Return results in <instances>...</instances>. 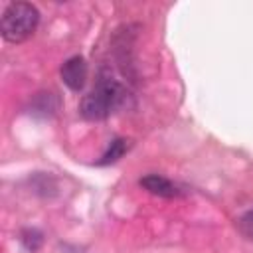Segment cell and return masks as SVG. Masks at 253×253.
Instances as JSON below:
<instances>
[{
    "mask_svg": "<svg viewBox=\"0 0 253 253\" xmlns=\"http://www.w3.org/2000/svg\"><path fill=\"white\" fill-rule=\"evenodd\" d=\"M128 99H130L128 89L103 69L99 73L95 87L81 99L79 111L89 121H103L115 111L125 109L128 105Z\"/></svg>",
    "mask_w": 253,
    "mask_h": 253,
    "instance_id": "1",
    "label": "cell"
},
{
    "mask_svg": "<svg viewBox=\"0 0 253 253\" xmlns=\"http://www.w3.org/2000/svg\"><path fill=\"white\" fill-rule=\"evenodd\" d=\"M40 22V12L30 2H12L2 12L0 32L2 38L10 43H20L28 40Z\"/></svg>",
    "mask_w": 253,
    "mask_h": 253,
    "instance_id": "2",
    "label": "cell"
},
{
    "mask_svg": "<svg viewBox=\"0 0 253 253\" xmlns=\"http://www.w3.org/2000/svg\"><path fill=\"white\" fill-rule=\"evenodd\" d=\"M87 61L83 55H71L69 59L63 61L61 65V79L63 83L71 89V91H81L85 87V81H87Z\"/></svg>",
    "mask_w": 253,
    "mask_h": 253,
    "instance_id": "3",
    "label": "cell"
},
{
    "mask_svg": "<svg viewBox=\"0 0 253 253\" xmlns=\"http://www.w3.org/2000/svg\"><path fill=\"white\" fill-rule=\"evenodd\" d=\"M140 186L146 192H150L154 196H160V198H178V196H182V190L174 182H170L168 178H164L160 174H148V176L140 178Z\"/></svg>",
    "mask_w": 253,
    "mask_h": 253,
    "instance_id": "4",
    "label": "cell"
},
{
    "mask_svg": "<svg viewBox=\"0 0 253 253\" xmlns=\"http://www.w3.org/2000/svg\"><path fill=\"white\" fill-rule=\"evenodd\" d=\"M126 150H128V140H125V138H115V140H111L107 152L101 156V160H99L97 164H101V166L113 164V162H117Z\"/></svg>",
    "mask_w": 253,
    "mask_h": 253,
    "instance_id": "5",
    "label": "cell"
},
{
    "mask_svg": "<svg viewBox=\"0 0 253 253\" xmlns=\"http://www.w3.org/2000/svg\"><path fill=\"white\" fill-rule=\"evenodd\" d=\"M20 243L24 245L26 251L36 253V251L42 247V243H43V235H42V231L36 229V227H26V229H22V233H20Z\"/></svg>",
    "mask_w": 253,
    "mask_h": 253,
    "instance_id": "6",
    "label": "cell"
},
{
    "mask_svg": "<svg viewBox=\"0 0 253 253\" xmlns=\"http://www.w3.org/2000/svg\"><path fill=\"white\" fill-rule=\"evenodd\" d=\"M237 229H239V233H241L245 239L253 241V210L247 211V213H243V215L237 219Z\"/></svg>",
    "mask_w": 253,
    "mask_h": 253,
    "instance_id": "7",
    "label": "cell"
}]
</instances>
